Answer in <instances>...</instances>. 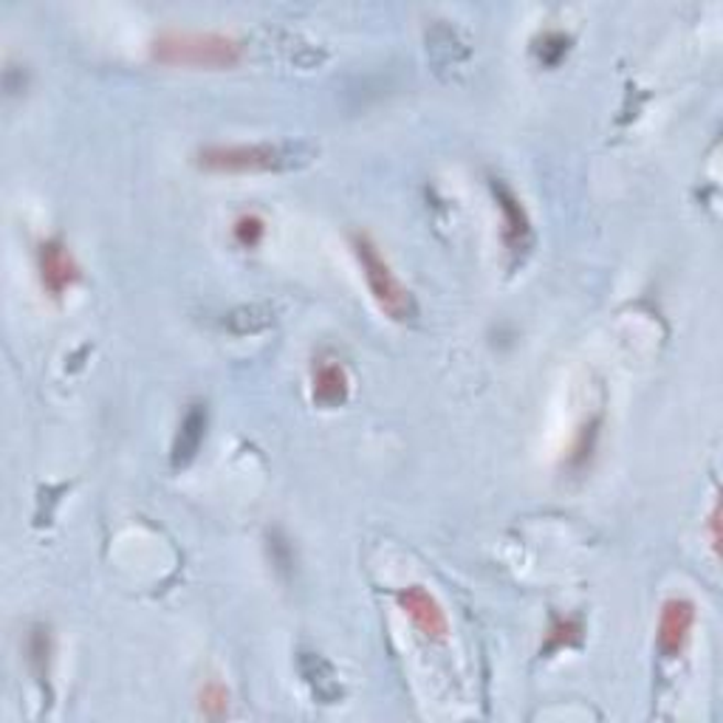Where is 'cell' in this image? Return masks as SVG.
Returning a JSON list of instances; mask_svg holds the SVG:
<instances>
[{"label": "cell", "instance_id": "1", "mask_svg": "<svg viewBox=\"0 0 723 723\" xmlns=\"http://www.w3.org/2000/svg\"><path fill=\"white\" fill-rule=\"evenodd\" d=\"M151 57L164 66L232 68L243 59V43L227 32L164 29L151 40Z\"/></svg>", "mask_w": 723, "mask_h": 723}, {"label": "cell", "instance_id": "2", "mask_svg": "<svg viewBox=\"0 0 723 723\" xmlns=\"http://www.w3.org/2000/svg\"><path fill=\"white\" fill-rule=\"evenodd\" d=\"M353 254H357L359 269L365 274V283L371 288L379 311L396 322L413 320L416 317V300H413L410 288L398 281L376 243L368 235H353Z\"/></svg>", "mask_w": 723, "mask_h": 723}, {"label": "cell", "instance_id": "3", "mask_svg": "<svg viewBox=\"0 0 723 723\" xmlns=\"http://www.w3.org/2000/svg\"><path fill=\"white\" fill-rule=\"evenodd\" d=\"M294 153L283 144H209L198 151V164L209 173H274L292 164Z\"/></svg>", "mask_w": 723, "mask_h": 723}, {"label": "cell", "instance_id": "4", "mask_svg": "<svg viewBox=\"0 0 723 723\" xmlns=\"http://www.w3.org/2000/svg\"><path fill=\"white\" fill-rule=\"evenodd\" d=\"M396 605L398 611L407 616V620L416 625V631L421 633L424 639L430 642H443L447 633H450V622H447V613L438 605V600L424 585H407L402 591H396Z\"/></svg>", "mask_w": 723, "mask_h": 723}, {"label": "cell", "instance_id": "5", "mask_svg": "<svg viewBox=\"0 0 723 723\" xmlns=\"http://www.w3.org/2000/svg\"><path fill=\"white\" fill-rule=\"evenodd\" d=\"M37 274L52 297H63L83 277V269L66 243L59 238H48L37 247Z\"/></svg>", "mask_w": 723, "mask_h": 723}, {"label": "cell", "instance_id": "6", "mask_svg": "<svg viewBox=\"0 0 723 723\" xmlns=\"http://www.w3.org/2000/svg\"><path fill=\"white\" fill-rule=\"evenodd\" d=\"M692 627H695V605L684 596H672L658 613V650L667 658H678L690 645Z\"/></svg>", "mask_w": 723, "mask_h": 723}, {"label": "cell", "instance_id": "7", "mask_svg": "<svg viewBox=\"0 0 723 723\" xmlns=\"http://www.w3.org/2000/svg\"><path fill=\"white\" fill-rule=\"evenodd\" d=\"M497 198V207L503 212V241L512 252H521L526 249L528 235H532V223H528L526 209H523L521 198L506 187V184H492Z\"/></svg>", "mask_w": 723, "mask_h": 723}, {"label": "cell", "instance_id": "8", "mask_svg": "<svg viewBox=\"0 0 723 723\" xmlns=\"http://www.w3.org/2000/svg\"><path fill=\"white\" fill-rule=\"evenodd\" d=\"M348 391H351V376H348L342 362L322 359L320 365L314 368V376H311L314 402L322 404V407H339V404L348 398Z\"/></svg>", "mask_w": 723, "mask_h": 723}, {"label": "cell", "instance_id": "9", "mask_svg": "<svg viewBox=\"0 0 723 723\" xmlns=\"http://www.w3.org/2000/svg\"><path fill=\"white\" fill-rule=\"evenodd\" d=\"M204 430H207V410H204V404H189V410L184 413L182 418V427H178L176 443H173V461H193L204 441Z\"/></svg>", "mask_w": 723, "mask_h": 723}, {"label": "cell", "instance_id": "10", "mask_svg": "<svg viewBox=\"0 0 723 723\" xmlns=\"http://www.w3.org/2000/svg\"><path fill=\"white\" fill-rule=\"evenodd\" d=\"M198 710H201L204 717H227L229 715V690L221 684V681H207L198 692Z\"/></svg>", "mask_w": 723, "mask_h": 723}, {"label": "cell", "instance_id": "11", "mask_svg": "<svg viewBox=\"0 0 723 723\" xmlns=\"http://www.w3.org/2000/svg\"><path fill=\"white\" fill-rule=\"evenodd\" d=\"M232 235H235V241L241 243L243 249H254L263 241V235H266V221H263L258 212H243V216H238L235 223H232Z\"/></svg>", "mask_w": 723, "mask_h": 723}, {"label": "cell", "instance_id": "12", "mask_svg": "<svg viewBox=\"0 0 723 723\" xmlns=\"http://www.w3.org/2000/svg\"><path fill=\"white\" fill-rule=\"evenodd\" d=\"M535 43H537L535 46L537 57H540L543 63H548V66L560 63L562 54L568 52V37L562 32H543Z\"/></svg>", "mask_w": 723, "mask_h": 723}, {"label": "cell", "instance_id": "13", "mask_svg": "<svg viewBox=\"0 0 723 723\" xmlns=\"http://www.w3.org/2000/svg\"><path fill=\"white\" fill-rule=\"evenodd\" d=\"M580 622L577 620H555L551 631H548V645L546 650H557L562 645H573V642H580Z\"/></svg>", "mask_w": 723, "mask_h": 723}, {"label": "cell", "instance_id": "14", "mask_svg": "<svg viewBox=\"0 0 723 723\" xmlns=\"http://www.w3.org/2000/svg\"><path fill=\"white\" fill-rule=\"evenodd\" d=\"M593 438H596V430H593V424L591 427H582L580 430V436H577V443H573V452H571V461L573 463H585V458L591 456V450H593Z\"/></svg>", "mask_w": 723, "mask_h": 723}, {"label": "cell", "instance_id": "15", "mask_svg": "<svg viewBox=\"0 0 723 723\" xmlns=\"http://www.w3.org/2000/svg\"><path fill=\"white\" fill-rule=\"evenodd\" d=\"M706 535H710V546L712 551H721V506H712L710 517H706Z\"/></svg>", "mask_w": 723, "mask_h": 723}]
</instances>
